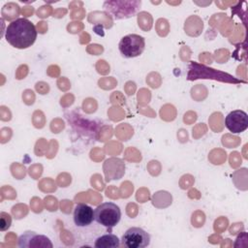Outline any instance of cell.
<instances>
[{
  "instance_id": "obj_1",
  "label": "cell",
  "mask_w": 248,
  "mask_h": 248,
  "mask_svg": "<svg viewBox=\"0 0 248 248\" xmlns=\"http://www.w3.org/2000/svg\"><path fill=\"white\" fill-rule=\"evenodd\" d=\"M37 33L35 25L27 18H17L13 20L6 28L5 39L14 47L24 49L31 46L36 39Z\"/></svg>"
},
{
  "instance_id": "obj_2",
  "label": "cell",
  "mask_w": 248,
  "mask_h": 248,
  "mask_svg": "<svg viewBox=\"0 0 248 248\" xmlns=\"http://www.w3.org/2000/svg\"><path fill=\"white\" fill-rule=\"evenodd\" d=\"M140 5L141 1H106L104 9L114 19H126L134 16Z\"/></svg>"
},
{
  "instance_id": "obj_3",
  "label": "cell",
  "mask_w": 248,
  "mask_h": 248,
  "mask_svg": "<svg viewBox=\"0 0 248 248\" xmlns=\"http://www.w3.org/2000/svg\"><path fill=\"white\" fill-rule=\"evenodd\" d=\"M121 219L119 206L111 202H103L94 210V220L106 228L115 227Z\"/></svg>"
},
{
  "instance_id": "obj_4",
  "label": "cell",
  "mask_w": 248,
  "mask_h": 248,
  "mask_svg": "<svg viewBox=\"0 0 248 248\" xmlns=\"http://www.w3.org/2000/svg\"><path fill=\"white\" fill-rule=\"evenodd\" d=\"M145 47L144 38L138 34H129L124 36L118 45L121 55L125 58H134L140 56Z\"/></svg>"
},
{
  "instance_id": "obj_5",
  "label": "cell",
  "mask_w": 248,
  "mask_h": 248,
  "mask_svg": "<svg viewBox=\"0 0 248 248\" xmlns=\"http://www.w3.org/2000/svg\"><path fill=\"white\" fill-rule=\"evenodd\" d=\"M121 243L126 248H144L150 244V235L141 228L132 227L123 233Z\"/></svg>"
},
{
  "instance_id": "obj_6",
  "label": "cell",
  "mask_w": 248,
  "mask_h": 248,
  "mask_svg": "<svg viewBox=\"0 0 248 248\" xmlns=\"http://www.w3.org/2000/svg\"><path fill=\"white\" fill-rule=\"evenodd\" d=\"M19 248H52L51 240L44 234H39L33 231H26L17 239Z\"/></svg>"
},
{
  "instance_id": "obj_7",
  "label": "cell",
  "mask_w": 248,
  "mask_h": 248,
  "mask_svg": "<svg viewBox=\"0 0 248 248\" xmlns=\"http://www.w3.org/2000/svg\"><path fill=\"white\" fill-rule=\"evenodd\" d=\"M225 126L233 134H238L245 131L248 128L247 113L241 109L231 111L225 118Z\"/></svg>"
},
{
  "instance_id": "obj_8",
  "label": "cell",
  "mask_w": 248,
  "mask_h": 248,
  "mask_svg": "<svg viewBox=\"0 0 248 248\" xmlns=\"http://www.w3.org/2000/svg\"><path fill=\"white\" fill-rule=\"evenodd\" d=\"M94 220V210L85 203H78L74 209V222L78 227L89 226Z\"/></svg>"
},
{
  "instance_id": "obj_9",
  "label": "cell",
  "mask_w": 248,
  "mask_h": 248,
  "mask_svg": "<svg viewBox=\"0 0 248 248\" xmlns=\"http://www.w3.org/2000/svg\"><path fill=\"white\" fill-rule=\"evenodd\" d=\"M94 246L96 248H117L120 246V240L113 233H106L96 238Z\"/></svg>"
},
{
  "instance_id": "obj_10",
  "label": "cell",
  "mask_w": 248,
  "mask_h": 248,
  "mask_svg": "<svg viewBox=\"0 0 248 248\" xmlns=\"http://www.w3.org/2000/svg\"><path fill=\"white\" fill-rule=\"evenodd\" d=\"M12 224V218L11 215L6 212L0 213V231L4 232L10 228Z\"/></svg>"
},
{
  "instance_id": "obj_11",
  "label": "cell",
  "mask_w": 248,
  "mask_h": 248,
  "mask_svg": "<svg viewBox=\"0 0 248 248\" xmlns=\"http://www.w3.org/2000/svg\"><path fill=\"white\" fill-rule=\"evenodd\" d=\"M35 87H36V90H37L40 94H42V95H45V94H46V93L49 91V86H48V84L46 83V82H43V81L37 82L36 85H35Z\"/></svg>"
}]
</instances>
